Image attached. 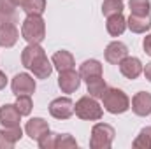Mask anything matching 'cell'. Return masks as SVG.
Returning a JSON list of instances; mask_svg holds the SVG:
<instances>
[{
  "label": "cell",
  "instance_id": "e0dca14e",
  "mask_svg": "<svg viewBox=\"0 0 151 149\" xmlns=\"http://www.w3.org/2000/svg\"><path fill=\"white\" fill-rule=\"evenodd\" d=\"M79 75L86 82L91 81V79H95V77H100L102 75V63L99 60H93V58L83 62L81 67H79Z\"/></svg>",
  "mask_w": 151,
  "mask_h": 149
},
{
  "label": "cell",
  "instance_id": "4316f807",
  "mask_svg": "<svg viewBox=\"0 0 151 149\" xmlns=\"http://www.w3.org/2000/svg\"><path fill=\"white\" fill-rule=\"evenodd\" d=\"M74 148H77V142L70 133H58L56 135L55 149H74Z\"/></svg>",
  "mask_w": 151,
  "mask_h": 149
},
{
  "label": "cell",
  "instance_id": "83f0119b",
  "mask_svg": "<svg viewBox=\"0 0 151 149\" xmlns=\"http://www.w3.org/2000/svg\"><path fill=\"white\" fill-rule=\"evenodd\" d=\"M56 135L58 133H55V132H46L40 139L37 140L39 148L40 149H55V144H56Z\"/></svg>",
  "mask_w": 151,
  "mask_h": 149
},
{
  "label": "cell",
  "instance_id": "4dcf8cb0",
  "mask_svg": "<svg viewBox=\"0 0 151 149\" xmlns=\"http://www.w3.org/2000/svg\"><path fill=\"white\" fill-rule=\"evenodd\" d=\"M5 84H7V77H5V74L0 70V90H4V88H5Z\"/></svg>",
  "mask_w": 151,
  "mask_h": 149
},
{
  "label": "cell",
  "instance_id": "8992f818",
  "mask_svg": "<svg viewBox=\"0 0 151 149\" xmlns=\"http://www.w3.org/2000/svg\"><path fill=\"white\" fill-rule=\"evenodd\" d=\"M11 90L16 97L19 95H32L35 91V79L27 72L16 74L11 81Z\"/></svg>",
  "mask_w": 151,
  "mask_h": 149
},
{
  "label": "cell",
  "instance_id": "277c9868",
  "mask_svg": "<svg viewBox=\"0 0 151 149\" xmlns=\"http://www.w3.org/2000/svg\"><path fill=\"white\" fill-rule=\"evenodd\" d=\"M74 114L79 119H84V121H99L104 116V111L99 105L97 98L86 95V97H81L74 104Z\"/></svg>",
  "mask_w": 151,
  "mask_h": 149
},
{
  "label": "cell",
  "instance_id": "d4e9b609",
  "mask_svg": "<svg viewBox=\"0 0 151 149\" xmlns=\"http://www.w3.org/2000/svg\"><path fill=\"white\" fill-rule=\"evenodd\" d=\"M128 7L132 11V14H139V16H146L151 11V2L150 0H130Z\"/></svg>",
  "mask_w": 151,
  "mask_h": 149
},
{
  "label": "cell",
  "instance_id": "603a6c76",
  "mask_svg": "<svg viewBox=\"0 0 151 149\" xmlns=\"http://www.w3.org/2000/svg\"><path fill=\"white\" fill-rule=\"evenodd\" d=\"M121 12H123V0H104L102 14L106 18L114 16V14H121Z\"/></svg>",
  "mask_w": 151,
  "mask_h": 149
},
{
  "label": "cell",
  "instance_id": "cb8c5ba5",
  "mask_svg": "<svg viewBox=\"0 0 151 149\" xmlns=\"http://www.w3.org/2000/svg\"><path fill=\"white\" fill-rule=\"evenodd\" d=\"M135 149H151V126H146L139 132V135L134 140Z\"/></svg>",
  "mask_w": 151,
  "mask_h": 149
},
{
  "label": "cell",
  "instance_id": "4fadbf2b",
  "mask_svg": "<svg viewBox=\"0 0 151 149\" xmlns=\"http://www.w3.org/2000/svg\"><path fill=\"white\" fill-rule=\"evenodd\" d=\"M104 56L109 63L118 65L125 56H128V47H127V44H123L119 40H113V42L107 44V47L104 51Z\"/></svg>",
  "mask_w": 151,
  "mask_h": 149
},
{
  "label": "cell",
  "instance_id": "7a4b0ae2",
  "mask_svg": "<svg viewBox=\"0 0 151 149\" xmlns=\"http://www.w3.org/2000/svg\"><path fill=\"white\" fill-rule=\"evenodd\" d=\"M21 37L28 44H40L46 39V21L40 14H28L21 23Z\"/></svg>",
  "mask_w": 151,
  "mask_h": 149
},
{
  "label": "cell",
  "instance_id": "3957f363",
  "mask_svg": "<svg viewBox=\"0 0 151 149\" xmlns=\"http://www.w3.org/2000/svg\"><path fill=\"white\" fill-rule=\"evenodd\" d=\"M102 104L104 109L111 114H123L130 109V98L119 88H107L102 95Z\"/></svg>",
  "mask_w": 151,
  "mask_h": 149
},
{
  "label": "cell",
  "instance_id": "8fae6325",
  "mask_svg": "<svg viewBox=\"0 0 151 149\" xmlns=\"http://www.w3.org/2000/svg\"><path fill=\"white\" fill-rule=\"evenodd\" d=\"M21 126H4L0 130V149H12L18 140H21Z\"/></svg>",
  "mask_w": 151,
  "mask_h": 149
},
{
  "label": "cell",
  "instance_id": "2e32d148",
  "mask_svg": "<svg viewBox=\"0 0 151 149\" xmlns=\"http://www.w3.org/2000/svg\"><path fill=\"white\" fill-rule=\"evenodd\" d=\"M51 63H53V67H55L58 72H63V70H70V69H74L76 60H74V56H72L70 51L60 49V51H56V53L53 54Z\"/></svg>",
  "mask_w": 151,
  "mask_h": 149
},
{
  "label": "cell",
  "instance_id": "44dd1931",
  "mask_svg": "<svg viewBox=\"0 0 151 149\" xmlns=\"http://www.w3.org/2000/svg\"><path fill=\"white\" fill-rule=\"evenodd\" d=\"M86 88H88L90 97H93V98H102L104 91L107 90V84H106V79L100 75V77H95V79L88 81V82H86Z\"/></svg>",
  "mask_w": 151,
  "mask_h": 149
},
{
  "label": "cell",
  "instance_id": "f546056e",
  "mask_svg": "<svg viewBox=\"0 0 151 149\" xmlns=\"http://www.w3.org/2000/svg\"><path fill=\"white\" fill-rule=\"evenodd\" d=\"M142 72H144V77L151 82V62H150V63H146V67L142 69Z\"/></svg>",
  "mask_w": 151,
  "mask_h": 149
},
{
  "label": "cell",
  "instance_id": "9c48e42d",
  "mask_svg": "<svg viewBox=\"0 0 151 149\" xmlns=\"http://www.w3.org/2000/svg\"><path fill=\"white\" fill-rule=\"evenodd\" d=\"M19 39V32L14 21L0 23V47H12Z\"/></svg>",
  "mask_w": 151,
  "mask_h": 149
},
{
  "label": "cell",
  "instance_id": "6da1fadb",
  "mask_svg": "<svg viewBox=\"0 0 151 149\" xmlns=\"http://www.w3.org/2000/svg\"><path fill=\"white\" fill-rule=\"evenodd\" d=\"M21 63L25 69L32 70L37 79H47L55 69L40 44H28L21 51Z\"/></svg>",
  "mask_w": 151,
  "mask_h": 149
},
{
  "label": "cell",
  "instance_id": "484cf974",
  "mask_svg": "<svg viewBox=\"0 0 151 149\" xmlns=\"http://www.w3.org/2000/svg\"><path fill=\"white\" fill-rule=\"evenodd\" d=\"M16 109L19 111L21 116H28L32 109H34V102H32V98H30V95H19V97H16Z\"/></svg>",
  "mask_w": 151,
  "mask_h": 149
},
{
  "label": "cell",
  "instance_id": "ba28073f",
  "mask_svg": "<svg viewBox=\"0 0 151 149\" xmlns=\"http://www.w3.org/2000/svg\"><path fill=\"white\" fill-rule=\"evenodd\" d=\"M119 72L123 77H127V79H137L139 75L142 74V63H141V60L139 58H135V56H125L119 63Z\"/></svg>",
  "mask_w": 151,
  "mask_h": 149
},
{
  "label": "cell",
  "instance_id": "9a60e30c",
  "mask_svg": "<svg viewBox=\"0 0 151 149\" xmlns=\"http://www.w3.org/2000/svg\"><path fill=\"white\" fill-rule=\"evenodd\" d=\"M21 114L14 104H4L0 107V125L2 126H19Z\"/></svg>",
  "mask_w": 151,
  "mask_h": 149
},
{
  "label": "cell",
  "instance_id": "52a82bcc",
  "mask_svg": "<svg viewBox=\"0 0 151 149\" xmlns=\"http://www.w3.org/2000/svg\"><path fill=\"white\" fill-rule=\"evenodd\" d=\"M49 114L55 117V119H69L72 114H74V102L69 98V97H60V98H55L51 104H49Z\"/></svg>",
  "mask_w": 151,
  "mask_h": 149
},
{
  "label": "cell",
  "instance_id": "d6986e66",
  "mask_svg": "<svg viewBox=\"0 0 151 149\" xmlns=\"http://www.w3.org/2000/svg\"><path fill=\"white\" fill-rule=\"evenodd\" d=\"M16 7H19L27 16L28 14H44L46 11V0H12Z\"/></svg>",
  "mask_w": 151,
  "mask_h": 149
},
{
  "label": "cell",
  "instance_id": "ac0fdd59",
  "mask_svg": "<svg viewBox=\"0 0 151 149\" xmlns=\"http://www.w3.org/2000/svg\"><path fill=\"white\" fill-rule=\"evenodd\" d=\"M127 28H130V32L134 34H146L151 28V16H139V14H130V18L127 19Z\"/></svg>",
  "mask_w": 151,
  "mask_h": 149
},
{
  "label": "cell",
  "instance_id": "f1b7e54d",
  "mask_svg": "<svg viewBox=\"0 0 151 149\" xmlns=\"http://www.w3.org/2000/svg\"><path fill=\"white\" fill-rule=\"evenodd\" d=\"M142 49H144L146 54H150L151 56V34L144 37V40H142Z\"/></svg>",
  "mask_w": 151,
  "mask_h": 149
},
{
  "label": "cell",
  "instance_id": "5bb4252c",
  "mask_svg": "<svg viewBox=\"0 0 151 149\" xmlns=\"http://www.w3.org/2000/svg\"><path fill=\"white\" fill-rule=\"evenodd\" d=\"M46 132H49V123L46 119H42V117H32L25 125V133L32 140H39Z\"/></svg>",
  "mask_w": 151,
  "mask_h": 149
},
{
  "label": "cell",
  "instance_id": "ffe728a7",
  "mask_svg": "<svg viewBox=\"0 0 151 149\" xmlns=\"http://www.w3.org/2000/svg\"><path fill=\"white\" fill-rule=\"evenodd\" d=\"M106 28L109 32L111 37H119L125 28H127V19L123 14H114V16H109L107 18V23H106Z\"/></svg>",
  "mask_w": 151,
  "mask_h": 149
},
{
  "label": "cell",
  "instance_id": "30bf717a",
  "mask_svg": "<svg viewBox=\"0 0 151 149\" xmlns=\"http://www.w3.org/2000/svg\"><path fill=\"white\" fill-rule=\"evenodd\" d=\"M79 84H81V75H79V72H76L74 69L60 72L58 86H60L62 93H74L79 88Z\"/></svg>",
  "mask_w": 151,
  "mask_h": 149
},
{
  "label": "cell",
  "instance_id": "7402d4cb",
  "mask_svg": "<svg viewBox=\"0 0 151 149\" xmlns=\"http://www.w3.org/2000/svg\"><path fill=\"white\" fill-rule=\"evenodd\" d=\"M4 21L16 23V4L12 0H0V23Z\"/></svg>",
  "mask_w": 151,
  "mask_h": 149
},
{
  "label": "cell",
  "instance_id": "7c38bea8",
  "mask_svg": "<svg viewBox=\"0 0 151 149\" xmlns=\"http://www.w3.org/2000/svg\"><path fill=\"white\" fill-rule=\"evenodd\" d=\"M132 111L135 116L146 117L151 114V93L148 91H139L132 98Z\"/></svg>",
  "mask_w": 151,
  "mask_h": 149
},
{
  "label": "cell",
  "instance_id": "5b68a950",
  "mask_svg": "<svg viewBox=\"0 0 151 149\" xmlns=\"http://www.w3.org/2000/svg\"><path fill=\"white\" fill-rule=\"evenodd\" d=\"M114 128L107 123H97L91 128V137H90V148L91 149H109L114 140Z\"/></svg>",
  "mask_w": 151,
  "mask_h": 149
}]
</instances>
